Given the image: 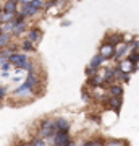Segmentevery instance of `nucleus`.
Segmentation results:
<instances>
[{
    "instance_id": "obj_23",
    "label": "nucleus",
    "mask_w": 139,
    "mask_h": 146,
    "mask_svg": "<svg viewBox=\"0 0 139 146\" xmlns=\"http://www.w3.org/2000/svg\"><path fill=\"white\" fill-rule=\"evenodd\" d=\"M21 47H23V50H26V52H29V50L34 52V50H36V49H34V42H31L29 39H26V41L21 44Z\"/></svg>"
},
{
    "instance_id": "obj_6",
    "label": "nucleus",
    "mask_w": 139,
    "mask_h": 146,
    "mask_svg": "<svg viewBox=\"0 0 139 146\" xmlns=\"http://www.w3.org/2000/svg\"><path fill=\"white\" fill-rule=\"evenodd\" d=\"M32 91H34V89H32L28 83H23L21 86H18L11 94H13L15 98H29V96L32 94Z\"/></svg>"
},
{
    "instance_id": "obj_21",
    "label": "nucleus",
    "mask_w": 139,
    "mask_h": 146,
    "mask_svg": "<svg viewBox=\"0 0 139 146\" xmlns=\"http://www.w3.org/2000/svg\"><path fill=\"white\" fill-rule=\"evenodd\" d=\"M107 140H103V138H96V140H88L82 146H105Z\"/></svg>"
},
{
    "instance_id": "obj_30",
    "label": "nucleus",
    "mask_w": 139,
    "mask_h": 146,
    "mask_svg": "<svg viewBox=\"0 0 139 146\" xmlns=\"http://www.w3.org/2000/svg\"><path fill=\"white\" fill-rule=\"evenodd\" d=\"M18 2H20L21 5H24V3H31L32 0H18Z\"/></svg>"
},
{
    "instance_id": "obj_25",
    "label": "nucleus",
    "mask_w": 139,
    "mask_h": 146,
    "mask_svg": "<svg viewBox=\"0 0 139 146\" xmlns=\"http://www.w3.org/2000/svg\"><path fill=\"white\" fill-rule=\"evenodd\" d=\"M128 58H129L133 63H136V65H138V63H139V50H134V52H131V54L128 55Z\"/></svg>"
},
{
    "instance_id": "obj_5",
    "label": "nucleus",
    "mask_w": 139,
    "mask_h": 146,
    "mask_svg": "<svg viewBox=\"0 0 139 146\" xmlns=\"http://www.w3.org/2000/svg\"><path fill=\"white\" fill-rule=\"evenodd\" d=\"M115 50H117V47L112 46V44H108V42H105V44H102V47L99 49V54H100L105 60H110V58L115 57Z\"/></svg>"
},
{
    "instance_id": "obj_31",
    "label": "nucleus",
    "mask_w": 139,
    "mask_h": 146,
    "mask_svg": "<svg viewBox=\"0 0 139 146\" xmlns=\"http://www.w3.org/2000/svg\"><path fill=\"white\" fill-rule=\"evenodd\" d=\"M18 146H31V143H26V141H20Z\"/></svg>"
},
{
    "instance_id": "obj_26",
    "label": "nucleus",
    "mask_w": 139,
    "mask_h": 146,
    "mask_svg": "<svg viewBox=\"0 0 139 146\" xmlns=\"http://www.w3.org/2000/svg\"><path fill=\"white\" fill-rule=\"evenodd\" d=\"M2 29H3V33H10L13 31V21H10V23H2Z\"/></svg>"
},
{
    "instance_id": "obj_17",
    "label": "nucleus",
    "mask_w": 139,
    "mask_h": 146,
    "mask_svg": "<svg viewBox=\"0 0 139 146\" xmlns=\"http://www.w3.org/2000/svg\"><path fill=\"white\" fill-rule=\"evenodd\" d=\"M125 39H123V34H120V33H113V34H110L108 36V44H112V46H118V44H121Z\"/></svg>"
},
{
    "instance_id": "obj_7",
    "label": "nucleus",
    "mask_w": 139,
    "mask_h": 146,
    "mask_svg": "<svg viewBox=\"0 0 139 146\" xmlns=\"http://www.w3.org/2000/svg\"><path fill=\"white\" fill-rule=\"evenodd\" d=\"M117 67H118L123 73H128V75L138 70V65H136V63H133L129 58H126V60H120V62L117 63Z\"/></svg>"
},
{
    "instance_id": "obj_29",
    "label": "nucleus",
    "mask_w": 139,
    "mask_h": 146,
    "mask_svg": "<svg viewBox=\"0 0 139 146\" xmlns=\"http://www.w3.org/2000/svg\"><path fill=\"white\" fill-rule=\"evenodd\" d=\"M91 120H94V122L100 123V115H91Z\"/></svg>"
},
{
    "instance_id": "obj_1",
    "label": "nucleus",
    "mask_w": 139,
    "mask_h": 146,
    "mask_svg": "<svg viewBox=\"0 0 139 146\" xmlns=\"http://www.w3.org/2000/svg\"><path fill=\"white\" fill-rule=\"evenodd\" d=\"M57 133V128H55V122H52V120L45 119L41 122V125H39V136L41 138H49V136H53Z\"/></svg>"
},
{
    "instance_id": "obj_2",
    "label": "nucleus",
    "mask_w": 139,
    "mask_h": 146,
    "mask_svg": "<svg viewBox=\"0 0 139 146\" xmlns=\"http://www.w3.org/2000/svg\"><path fill=\"white\" fill-rule=\"evenodd\" d=\"M52 140H53V146H70V143L73 141L70 131H57L52 136Z\"/></svg>"
},
{
    "instance_id": "obj_33",
    "label": "nucleus",
    "mask_w": 139,
    "mask_h": 146,
    "mask_svg": "<svg viewBox=\"0 0 139 146\" xmlns=\"http://www.w3.org/2000/svg\"><path fill=\"white\" fill-rule=\"evenodd\" d=\"M70 146H78V145L74 143V141H71V143H70Z\"/></svg>"
},
{
    "instance_id": "obj_24",
    "label": "nucleus",
    "mask_w": 139,
    "mask_h": 146,
    "mask_svg": "<svg viewBox=\"0 0 139 146\" xmlns=\"http://www.w3.org/2000/svg\"><path fill=\"white\" fill-rule=\"evenodd\" d=\"M105 146H129L126 141H121V140H108L105 143Z\"/></svg>"
},
{
    "instance_id": "obj_34",
    "label": "nucleus",
    "mask_w": 139,
    "mask_h": 146,
    "mask_svg": "<svg viewBox=\"0 0 139 146\" xmlns=\"http://www.w3.org/2000/svg\"><path fill=\"white\" fill-rule=\"evenodd\" d=\"M2 33H3V29H2V25H0V34H2Z\"/></svg>"
},
{
    "instance_id": "obj_9",
    "label": "nucleus",
    "mask_w": 139,
    "mask_h": 146,
    "mask_svg": "<svg viewBox=\"0 0 139 146\" xmlns=\"http://www.w3.org/2000/svg\"><path fill=\"white\" fill-rule=\"evenodd\" d=\"M88 84L91 88H99V86H105V80H103L102 75L96 73L94 76H89L88 78Z\"/></svg>"
},
{
    "instance_id": "obj_11",
    "label": "nucleus",
    "mask_w": 139,
    "mask_h": 146,
    "mask_svg": "<svg viewBox=\"0 0 139 146\" xmlns=\"http://www.w3.org/2000/svg\"><path fill=\"white\" fill-rule=\"evenodd\" d=\"M8 60H10L11 65H16V67H20L21 63L28 62L29 58H28V55H26V54H16V52H15L13 55H10V58H8Z\"/></svg>"
},
{
    "instance_id": "obj_18",
    "label": "nucleus",
    "mask_w": 139,
    "mask_h": 146,
    "mask_svg": "<svg viewBox=\"0 0 139 146\" xmlns=\"http://www.w3.org/2000/svg\"><path fill=\"white\" fill-rule=\"evenodd\" d=\"M103 62H105V58H103L100 54H97V55H94V57H92V60H91V63H89V67H92V68H96V70H99V68L102 67Z\"/></svg>"
},
{
    "instance_id": "obj_10",
    "label": "nucleus",
    "mask_w": 139,
    "mask_h": 146,
    "mask_svg": "<svg viewBox=\"0 0 139 146\" xmlns=\"http://www.w3.org/2000/svg\"><path fill=\"white\" fill-rule=\"evenodd\" d=\"M53 122H55L57 131H70V122H68L65 117H57Z\"/></svg>"
},
{
    "instance_id": "obj_14",
    "label": "nucleus",
    "mask_w": 139,
    "mask_h": 146,
    "mask_svg": "<svg viewBox=\"0 0 139 146\" xmlns=\"http://www.w3.org/2000/svg\"><path fill=\"white\" fill-rule=\"evenodd\" d=\"M103 80H105V86H112V84H115V81H117V78H115V68H105Z\"/></svg>"
},
{
    "instance_id": "obj_13",
    "label": "nucleus",
    "mask_w": 139,
    "mask_h": 146,
    "mask_svg": "<svg viewBox=\"0 0 139 146\" xmlns=\"http://www.w3.org/2000/svg\"><path fill=\"white\" fill-rule=\"evenodd\" d=\"M18 0H7L5 5H3V13H11V15H16L18 11Z\"/></svg>"
},
{
    "instance_id": "obj_20",
    "label": "nucleus",
    "mask_w": 139,
    "mask_h": 146,
    "mask_svg": "<svg viewBox=\"0 0 139 146\" xmlns=\"http://www.w3.org/2000/svg\"><path fill=\"white\" fill-rule=\"evenodd\" d=\"M11 36H13V34H10V33H2V34H0V49H3V47H7L10 44Z\"/></svg>"
},
{
    "instance_id": "obj_19",
    "label": "nucleus",
    "mask_w": 139,
    "mask_h": 146,
    "mask_svg": "<svg viewBox=\"0 0 139 146\" xmlns=\"http://www.w3.org/2000/svg\"><path fill=\"white\" fill-rule=\"evenodd\" d=\"M15 50H16L15 46H10V47L7 46L3 49H0V58H10V55H13Z\"/></svg>"
},
{
    "instance_id": "obj_32",
    "label": "nucleus",
    "mask_w": 139,
    "mask_h": 146,
    "mask_svg": "<svg viewBox=\"0 0 139 146\" xmlns=\"http://www.w3.org/2000/svg\"><path fill=\"white\" fill-rule=\"evenodd\" d=\"M2 13H3V7L0 5V16H2Z\"/></svg>"
},
{
    "instance_id": "obj_22",
    "label": "nucleus",
    "mask_w": 139,
    "mask_h": 146,
    "mask_svg": "<svg viewBox=\"0 0 139 146\" xmlns=\"http://www.w3.org/2000/svg\"><path fill=\"white\" fill-rule=\"evenodd\" d=\"M29 143H31V146H47L45 138H41V136H34Z\"/></svg>"
},
{
    "instance_id": "obj_4",
    "label": "nucleus",
    "mask_w": 139,
    "mask_h": 146,
    "mask_svg": "<svg viewBox=\"0 0 139 146\" xmlns=\"http://www.w3.org/2000/svg\"><path fill=\"white\" fill-rule=\"evenodd\" d=\"M24 29H26L24 16H23V15L15 16V20H13V31H11V34H13V36H21Z\"/></svg>"
},
{
    "instance_id": "obj_3",
    "label": "nucleus",
    "mask_w": 139,
    "mask_h": 146,
    "mask_svg": "<svg viewBox=\"0 0 139 146\" xmlns=\"http://www.w3.org/2000/svg\"><path fill=\"white\" fill-rule=\"evenodd\" d=\"M103 101L107 102L108 109H112L115 114H120V110H121V104H123V98H115V96H110V98H103Z\"/></svg>"
},
{
    "instance_id": "obj_28",
    "label": "nucleus",
    "mask_w": 139,
    "mask_h": 146,
    "mask_svg": "<svg viewBox=\"0 0 139 146\" xmlns=\"http://www.w3.org/2000/svg\"><path fill=\"white\" fill-rule=\"evenodd\" d=\"M7 96V89L3 88V86H0V101L3 99V98H5Z\"/></svg>"
},
{
    "instance_id": "obj_12",
    "label": "nucleus",
    "mask_w": 139,
    "mask_h": 146,
    "mask_svg": "<svg viewBox=\"0 0 139 146\" xmlns=\"http://www.w3.org/2000/svg\"><path fill=\"white\" fill-rule=\"evenodd\" d=\"M28 39H29L31 42H34V44L41 42V39H42V31L39 29V28H31V29L28 31Z\"/></svg>"
},
{
    "instance_id": "obj_27",
    "label": "nucleus",
    "mask_w": 139,
    "mask_h": 146,
    "mask_svg": "<svg viewBox=\"0 0 139 146\" xmlns=\"http://www.w3.org/2000/svg\"><path fill=\"white\" fill-rule=\"evenodd\" d=\"M81 98H82V101H84V102H89V101H91V96H89L88 89H82V93H81Z\"/></svg>"
},
{
    "instance_id": "obj_8",
    "label": "nucleus",
    "mask_w": 139,
    "mask_h": 146,
    "mask_svg": "<svg viewBox=\"0 0 139 146\" xmlns=\"http://www.w3.org/2000/svg\"><path fill=\"white\" fill-rule=\"evenodd\" d=\"M37 11H39V8H37V7L31 2V3H24V5L21 7L20 15H23V16L26 18V16H34Z\"/></svg>"
},
{
    "instance_id": "obj_16",
    "label": "nucleus",
    "mask_w": 139,
    "mask_h": 146,
    "mask_svg": "<svg viewBox=\"0 0 139 146\" xmlns=\"http://www.w3.org/2000/svg\"><path fill=\"white\" fill-rule=\"evenodd\" d=\"M108 94L115 98H123V86L121 84H112L108 86Z\"/></svg>"
},
{
    "instance_id": "obj_15",
    "label": "nucleus",
    "mask_w": 139,
    "mask_h": 146,
    "mask_svg": "<svg viewBox=\"0 0 139 146\" xmlns=\"http://www.w3.org/2000/svg\"><path fill=\"white\" fill-rule=\"evenodd\" d=\"M24 83H28L32 89H36L37 86H39V83H41V78L37 76L36 72H32V73H29V75L26 76V81H24Z\"/></svg>"
}]
</instances>
